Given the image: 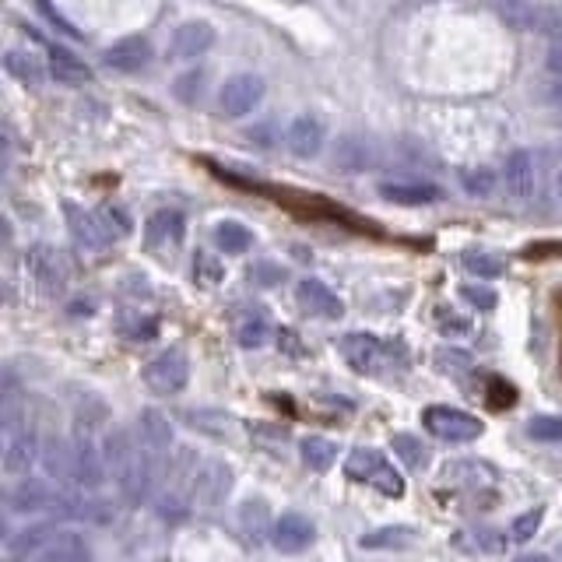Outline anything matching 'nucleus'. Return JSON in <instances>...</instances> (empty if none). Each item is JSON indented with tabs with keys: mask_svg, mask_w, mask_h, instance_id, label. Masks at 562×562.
I'll list each match as a JSON object with an SVG mask.
<instances>
[{
	"mask_svg": "<svg viewBox=\"0 0 562 562\" xmlns=\"http://www.w3.org/2000/svg\"><path fill=\"white\" fill-rule=\"evenodd\" d=\"M260 102H264V78H257V74H236L218 92V109L225 116H246Z\"/></svg>",
	"mask_w": 562,
	"mask_h": 562,
	"instance_id": "obj_8",
	"label": "nucleus"
},
{
	"mask_svg": "<svg viewBox=\"0 0 562 562\" xmlns=\"http://www.w3.org/2000/svg\"><path fill=\"white\" fill-rule=\"evenodd\" d=\"M102 457H106V468H109V475H113V482L123 489L137 471L145 468V461L152 454H148V450L141 447V440L130 436L127 429H109L106 440H102Z\"/></svg>",
	"mask_w": 562,
	"mask_h": 562,
	"instance_id": "obj_2",
	"label": "nucleus"
},
{
	"mask_svg": "<svg viewBox=\"0 0 562 562\" xmlns=\"http://www.w3.org/2000/svg\"><path fill=\"white\" fill-rule=\"evenodd\" d=\"M229 492H232V468L222 461H208L190 478V503L204 506V510L218 506Z\"/></svg>",
	"mask_w": 562,
	"mask_h": 562,
	"instance_id": "obj_9",
	"label": "nucleus"
},
{
	"mask_svg": "<svg viewBox=\"0 0 562 562\" xmlns=\"http://www.w3.org/2000/svg\"><path fill=\"white\" fill-rule=\"evenodd\" d=\"M239 524H243V531L250 534L253 541H260L264 538V531H267V524H274L271 520V506L264 503V499H246L243 506H239Z\"/></svg>",
	"mask_w": 562,
	"mask_h": 562,
	"instance_id": "obj_31",
	"label": "nucleus"
},
{
	"mask_svg": "<svg viewBox=\"0 0 562 562\" xmlns=\"http://www.w3.org/2000/svg\"><path fill=\"white\" fill-rule=\"evenodd\" d=\"M25 267H29L32 281H36L46 296H57V292H64V285H67V260H64V253H60L57 246L36 243L29 253H25Z\"/></svg>",
	"mask_w": 562,
	"mask_h": 562,
	"instance_id": "obj_5",
	"label": "nucleus"
},
{
	"mask_svg": "<svg viewBox=\"0 0 562 562\" xmlns=\"http://www.w3.org/2000/svg\"><path fill=\"white\" fill-rule=\"evenodd\" d=\"M545 102L555 109V113H562V78H552L545 85Z\"/></svg>",
	"mask_w": 562,
	"mask_h": 562,
	"instance_id": "obj_47",
	"label": "nucleus"
},
{
	"mask_svg": "<svg viewBox=\"0 0 562 562\" xmlns=\"http://www.w3.org/2000/svg\"><path fill=\"white\" fill-rule=\"evenodd\" d=\"M71 454H74V485L95 492L102 482H106L109 468H106V457H102V447L88 436V429L85 433H81V429L74 433Z\"/></svg>",
	"mask_w": 562,
	"mask_h": 562,
	"instance_id": "obj_6",
	"label": "nucleus"
},
{
	"mask_svg": "<svg viewBox=\"0 0 562 562\" xmlns=\"http://www.w3.org/2000/svg\"><path fill=\"white\" fill-rule=\"evenodd\" d=\"M411 534L408 531H376V534H362V548H380V545H408Z\"/></svg>",
	"mask_w": 562,
	"mask_h": 562,
	"instance_id": "obj_41",
	"label": "nucleus"
},
{
	"mask_svg": "<svg viewBox=\"0 0 562 562\" xmlns=\"http://www.w3.org/2000/svg\"><path fill=\"white\" fill-rule=\"evenodd\" d=\"M380 468H387V461H383V454H380V450H373V447L352 450V454H348V461H345V471L352 478H359V482H373V478L380 475Z\"/></svg>",
	"mask_w": 562,
	"mask_h": 562,
	"instance_id": "obj_29",
	"label": "nucleus"
},
{
	"mask_svg": "<svg viewBox=\"0 0 562 562\" xmlns=\"http://www.w3.org/2000/svg\"><path fill=\"white\" fill-rule=\"evenodd\" d=\"M183 236H187V222H183V215L173 208L155 211L145 225V239L152 246H180Z\"/></svg>",
	"mask_w": 562,
	"mask_h": 562,
	"instance_id": "obj_22",
	"label": "nucleus"
},
{
	"mask_svg": "<svg viewBox=\"0 0 562 562\" xmlns=\"http://www.w3.org/2000/svg\"><path fill=\"white\" fill-rule=\"evenodd\" d=\"M274 134H278V127H274L271 120H264V123H257V127H250L246 130V141H253V145H260V148H274Z\"/></svg>",
	"mask_w": 562,
	"mask_h": 562,
	"instance_id": "obj_43",
	"label": "nucleus"
},
{
	"mask_svg": "<svg viewBox=\"0 0 562 562\" xmlns=\"http://www.w3.org/2000/svg\"><path fill=\"white\" fill-rule=\"evenodd\" d=\"M123 334H127V338H155V320L152 317L123 320Z\"/></svg>",
	"mask_w": 562,
	"mask_h": 562,
	"instance_id": "obj_44",
	"label": "nucleus"
},
{
	"mask_svg": "<svg viewBox=\"0 0 562 562\" xmlns=\"http://www.w3.org/2000/svg\"><path fill=\"white\" fill-rule=\"evenodd\" d=\"M53 534H57V527H53L50 520H39V524L22 527V531L8 538V555H15V559H32V555L43 552V548L50 545Z\"/></svg>",
	"mask_w": 562,
	"mask_h": 562,
	"instance_id": "obj_24",
	"label": "nucleus"
},
{
	"mask_svg": "<svg viewBox=\"0 0 562 562\" xmlns=\"http://www.w3.org/2000/svg\"><path fill=\"white\" fill-rule=\"evenodd\" d=\"M39 454H43V447H39V440H36V433L29 429V422H25V426H15V429H4L0 464H4L8 475H29V468L39 461Z\"/></svg>",
	"mask_w": 562,
	"mask_h": 562,
	"instance_id": "obj_7",
	"label": "nucleus"
},
{
	"mask_svg": "<svg viewBox=\"0 0 562 562\" xmlns=\"http://www.w3.org/2000/svg\"><path fill=\"white\" fill-rule=\"evenodd\" d=\"M137 440H141V447H145L148 454H155V457L166 454L176 440V429H173V422H169V415H162V411H155V408L141 411V415H137Z\"/></svg>",
	"mask_w": 562,
	"mask_h": 562,
	"instance_id": "obj_15",
	"label": "nucleus"
},
{
	"mask_svg": "<svg viewBox=\"0 0 562 562\" xmlns=\"http://www.w3.org/2000/svg\"><path fill=\"white\" fill-rule=\"evenodd\" d=\"M390 443H394V454L401 457V464L411 471H426L429 461H433V454H429L426 443L418 440V436H411V433H397Z\"/></svg>",
	"mask_w": 562,
	"mask_h": 562,
	"instance_id": "obj_28",
	"label": "nucleus"
},
{
	"mask_svg": "<svg viewBox=\"0 0 562 562\" xmlns=\"http://www.w3.org/2000/svg\"><path fill=\"white\" fill-rule=\"evenodd\" d=\"M39 11H43V15H46V18H50V22H53V25H57V29H64V32H67V36H78V32H74V25H67V22H64V18H60V15H57V11H53V8H50V0H39Z\"/></svg>",
	"mask_w": 562,
	"mask_h": 562,
	"instance_id": "obj_48",
	"label": "nucleus"
},
{
	"mask_svg": "<svg viewBox=\"0 0 562 562\" xmlns=\"http://www.w3.org/2000/svg\"><path fill=\"white\" fill-rule=\"evenodd\" d=\"M215 243L222 253H246L253 246V232L243 222H218L215 225Z\"/></svg>",
	"mask_w": 562,
	"mask_h": 562,
	"instance_id": "obj_32",
	"label": "nucleus"
},
{
	"mask_svg": "<svg viewBox=\"0 0 562 562\" xmlns=\"http://www.w3.org/2000/svg\"><path fill=\"white\" fill-rule=\"evenodd\" d=\"M548 74L562 78V36L552 39V46H548Z\"/></svg>",
	"mask_w": 562,
	"mask_h": 562,
	"instance_id": "obj_46",
	"label": "nucleus"
},
{
	"mask_svg": "<svg viewBox=\"0 0 562 562\" xmlns=\"http://www.w3.org/2000/svg\"><path fill=\"white\" fill-rule=\"evenodd\" d=\"M517 562H555V559H548V555H541V552H527V555H520Z\"/></svg>",
	"mask_w": 562,
	"mask_h": 562,
	"instance_id": "obj_49",
	"label": "nucleus"
},
{
	"mask_svg": "<svg viewBox=\"0 0 562 562\" xmlns=\"http://www.w3.org/2000/svg\"><path fill=\"white\" fill-rule=\"evenodd\" d=\"M264 341H267V324L260 317L239 324V345H243V348H260Z\"/></svg>",
	"mask_w": 562,
	"mask_h": 562,
	"instance_id": "obj_40",
	"label": "nucleus"
},
{
	"mask_svg": "<svg viewBox=\"0 0 562 562\" xmlns=\"http://www.w3.org/2000/svg\"><path fill=\"white\" fill-rule=\"evenodd\" d=\"M285 145L296 159H317L320 148H324V123L310 113L296 116L285 130Z\"/></svg>",
	"mask_w": 562,
	"mask_h": 562,
	"instance_id": "obj_14",
	"label": "nucleus"
},
{
	"mask_svg": "<svg viewBox=\"0 0 562 562\" xmlns=\"http://www.w3.org/2000/svg\"><path fill=\"white\" fill-rule=\"evenodd\" d=\"M102 215H106L109 229L116 232V239H120V236H127V232H130V218L123 215L120 208H102Z\"/></svg>",
	"mask_w": 562,
	"mask_h": 562,
	"instance_id": "obj_45",
	"label": "nucleus"
},
{
	"mask_svg": "<svg viewBox=\"0 0 562 562\" xmlns=\"http://www.w3.org/2000/svg\"><path fill=\"white\" fill-rule=\"evenodd\" d=\"M380 197L390 204H401V208H426L443 197V190L436 183H418V180H394L380 183Z\"/></svg>",
	"mask_w": 562,
	"mask_h": 562,
	"instance_id": "obj_19",
	"label": "nucleus"
},
{
	"mask_svg": "<svg viewBox=\"0 0 562 562\" xmlns=\"http://www.w3.org/2000/svg\"><path fill=\"white\" fill-rule=\"evenodd\" d=\"M296 299H299V306H303V313H310V317H320V320H338L341 313H345V303H341V299L334 296L331 289H327L324 281H317V278L299 281Z\"/></svg>",
	"mask_w": 562,
	"mask_h": 562,
	"instance_id": "obj_16",
	"label": "nucleus"
},
{
	"mask_svg": "<svg viewBox=\"0 0 562 562\" xmlns=\"http://www.w3.org/2000/svg\"><path fill=\"white\" fill-rule=\"evenodd\" d=\"M74 496H60L53 492L46 482H36V478H25L15 489L8 492V510L18 513V517H32V513H60V517H78V506L71 503Z\"/></svg>",
	"mask_w": 562,
	"mask_h": 562,
	"instance_id": "obj_1",
	"label": "nucleus"
},
{
	"mask_svg": "<svg viewBox=\"0 0 562 562\" xmlns=\"http://www.w3.org/2000/svg\"><path fill=\"white\" fill-rule=\"evenodd\" d=\"M541 517H545V510H531V513H520V517L513 520V527H510V538H513V541H527V538H531L534 531H538Z\"/></svg>",
	"mask_w": 562,
	"mask_h": 562,
	"instance_id": "obj_39",
	"label": "nucleus"
},
{
	"mask_svg": "<svg viewBox=\"0 0 562 562\" xmlns=\"http://www.w3.org/2000/svg\"><path fill=\"white\" fill-rule=\"evenodd\" d=\"M102 64L109 71H120V74H134V71H145L152 64V39L148 36H127L120 43H113L106 53H102Z\"/></svg>",
	"mask_w": 562,
	"mask_h": 562,
	"instance_id": "obj_11",
	"label": "nucleus"
},
{
	"mask_svg": "<svg viewBox=\"0 0 562 562\" xmlns=\"http://www.w3.org/2000/svg\"><path fill=\"white\" fill-rule=\"evenodd\" d=\"M50 74L60 85H71V88H81L92 81V67L60 43H50Z\"/></svg>",
	"mask_w": 562,
	"mask_h": 562,
	"instance_id": "obj_21",
	"label": "nucleus"
},
{
	"mask_svg": "<svg viewBox=\"0 0 562 562\" xmlns=\"http://www.w3.org/2000/svg\"><path fill=\"white\" fill-rule=\"evenodd\" d=\"M64 211H67V225H71L74 239H78L85 250H106L116 239V232L109 229L102 211H85L81 204H67Z\"/></svg>",
	"mask_w": 562,
	"mask_h": 562,
	"instance_id": "obj_10",
	"label": "nucleus"
},
{
	"mask_svg": "<svg viewBox=\"0 0 562 562\" xmlns=\"http://www.w3.org/2000/svg\"><path fill=\"white\" fill-rule=\"evenodd\" d=\"M461 187L468 190L471 197H489L492 187H496V176H492V169H485V166L464 169V173H461Z\"/></svg>",
	"mask_w": 562,
	"mask_h": 562,
	"instance_id": "obj_33",
	"label": "nucleus"
},
{
	"mask_svg": "<svg viewBox=\"0 0 562 562\" xmlns=\"http://www.w3.org/2000/svg\"><path fill=\"white\" fill-rule=\"evenodd\" d=\"M4 71H8L15 81H22V85H29V88H39L46 78L43 60H39L32 50H18V46L4 53Z\"/></svg>",
	"mask_w": 562,
	"mask_h": 562,
	"instance_id": "obj_26",
	"label": "nucleus"
},
{
	"mask_svg": "<svg viewBox=\"0 0 562 562\" xmlns=\"http://www.w3.org/2000/svg\"><path fill=\"white\" fill-rule=\"evenodd\" d=\"M461 296L468 299L471 306H478V310H492V306H496V292L482 289V285H464Z\"/></svg>",
	"mask_w": 562,
	"mask_h": 562,
	"instance_id": "obj_42",
	"label": "nucleus"
},
{
	"mask_svg": "<svg viewBox=\"0 0 562 562\" xmlns=\"http://www.w3.org/2000/svg\"><path fill=\"white\" fill-rule=\"evenodd\" d=\"M299 457L306 461V468L327 471L334 464V457H338V447L331 440H324V436H306V440H299Z\"/></svg>",
	"mask_w": 562,
	"mask_h": 562,
	"instance_id": "obj_30",
	"label": "nucleus"
},
{
	"mask_svg": "<svg viewBox=\"0 0 562 562\" xmlns=\"http://www.w3.org/2000/svg\"><path fill=\"white\" fill-rule=\"evenodd\" d=\"M25 562H92V548H88V541L81 534L57 531L43 552H36Z\"/></svg>",
	"mask_w": 562,
	"mask_h": 562,
	"instance_id": "obj_20",
	"label": "nucleus"
},
{
	"mask_svg": "<svg viewBox=\"0 0 562 562\" xmlns=\"http://www.w3.org/2000/svg\"><path fill=\"white\" fill-rule=\"evenodd\" d=\"M215 46V29L208 22H183L180 29L173 32V43H169V53L176 60H197Z\"/></svg>",
	"mask_w": 562,
	"mask_h": 562,
	"instance_id": "obj_18",
	"label": "nucleus"
},
{
	"mask_svg": "<svg viewBox=\"0 0 562 562\" xmlns=\"http://www.w3.org/2000/svg\"><path fill=\"white\" fill-rule=\"evenodd\" d=\"M503 183L513 201H531L534 197V190H538V166H534V155L527 152V148H517V152L506 159Z\"/></svg>",
	"mask_w": 562,
	"mask_h": 562,
	"instance_id": "obj_12",
	"label": "nucleus"
},
{
	"mask_svg": "<svg viewBox=\"0 0 562 562\" xmlns=\"http://www.w3.org/2000/svg\"><path fill=\"white\" fill-rule=\"evenodd\" d=\"M334 166L348 169V173H362V169L373 166V148H369L366 137H341L338 148H334Z\"/></svg>",
	"mask_w": 562,
	"mask_h": 562,
	"instance_id": "obj_27",
	"label": "nucleus"
},
{
	"mask_svg": "<svg viewBox=\"0 0 562 562\" xmlns=\"http://www.w3.org/2000/svg\"><path fill=\"white\" fill-rule=\"evenodd\" d=\"M555 194H559V204H562V173H555Z\"/></svg>",
	"mask_w": 562,
	"mask_h": 562,
	"instance_id": "obj_50",
	"label": "nucleus"
},
{
	"mask_svg": "<svg viewBox=\"0 0 562 562\" xmlns=\"http://www.w3.org/2000/svg\"><path fill=\"white\" fill-rule=\"evenodd\" d=\"M527 433H531L534 440H541V443H562V418L534 415L531 422H527Z\"/></svg>",
	"mask_w": 562,
	"mask_h": 562,
	"instance_id": "obj_34",
	"label": "nucleus"
},
{
	"mask_svg": "<svg viewBox=\"0 0 562 562\" xmlns=\"http://www.w3.org/2000/svg\"><path fill=\"white\" fill-rule=\"evenodd\" d=\"M313 538H317V527H313L310 517H303V513H281L271 524V541L281 552H303Z\"/></svg>",
	"mask_w": 562,
	"mask_h": 562,
	"instance_id": "obj_17",
	"label": "nucleus"
},
{
	"mask_svg": "<svg viewBox=\"0 0 562 562\" xmlns=\"http://www.w3.org/2000/svg\"><path fill=\"white\" fill-rule=\"evenodd\" d=\"M464 267H468L471 274H478V278H499V274L506 271L503 260L489 257V253H468V257H464Z\"/></svg>",
	"mask_w": 562,
	"mask_h": 562,
	"instance_id": "obj_36",
	"label": "nucleus"
},
{
	"mask_svg": "<svg viewBox=\"0 0 562 562\" xmlns=\"http://www.w3.org/2000/svg\"><path fill=\"white\" fill-rule=\"evenodd\" d=\"M39 461H43V468H46V475H50V478H57V482H74L71 440H64V436H46Z\"/></svg>",
	"mask_w": 562,
	"mask_h": 562,
	"instance_id": "obj_23",
	"label": "nucleus"
},
{
	"mask_svg": "<svg viewBox=\"0 0 562 562\" xmlns=\"http://www.w3.org/2000/svg\"><path fill=\"white\" fill-rule=\"evenodd\" d=\"M194 278L201 281V285H218V281L225 278L222 260H215L211 253H197L194 257Z\"/></svg>",
	"mask_w": 562,
	"mask_h": 562,
	"instance_id": "obj_37",
	"label": "nucleus"
},
{
	"mask_svg": "<svg viewBox=\"0 0 562 562\" xmlns=\"http://www.w3.org/2000/svg\"><path fill=\"white\" fill-rule=\"evenodd\" d=\"M369 485H376V489H380L383 496H390V499H401L404 496V478L397 475L390 464H387V468H380V475H376Z\"/></svg>",
	"mask_w": 562,
	"mask_h": 562,
	"instance_id": "obj_38",
	"label": "nucleus"
},
{
	"mask_svg": "<svg viewBox=\"0 0 562 562\" xmlns=\"http://www.w3.org/2000/svg\"><path fill=\"white\" fill-rule=\"evenodd\" d=\"M489 4L499 15V22H506L513 32H538V4H531V0H489Z\"/></svg>",
	"mask_w": 562,
	"mask_h": 562,
	"instance_id": "obj_25",
	"label": "nucleus"
},
{
	"mask_svg": "<svg viewBox=\"0 0 562 562\" xmlns=\"http://www.w3.org/2000/svg\"><path fill=\"white\" fill-rule=\"evenodd\" d=\"M141 380H145V387L152 390V394H159V397L180 394V390L187 387V380H190L187 355H183L180 348H169V352L155 355V359L145 366V373H141Z\"/></svg>",
	"mask_w": 562,
	"mask_h": 562,
	"instance_id": "obj_3",
	"label": "nucleus"
},
{
	"mask_svg": "<svg viewBox=\"0 0 562 562\" xmlns=\"http://www.w3.org/2000/svg\"><path fill=\"white\" fill-rule=\"evenodd\" d=\"M201 88H204V71H187V74H180V78L173 81L176 99L187 102V106L201 102Z\"/></svg>",
	"mask_w": 562,
	"mask_h": 562,
	"instance_id": "obj_35",
	"label": "nucleus"
},
{
	"mask_svg": "<svg viewBox=\"0 0 562 562\" xmlns=\"http://www.w3.org/2000/svg\"><path fill=\"white\" fill-rule=\"evenodd\" d=\"M422 422H426V429L436 440H447V443L478 440L485 429L475 415H468V411H461V408H447V404H433V408L422 415Z\"/></svg>",
	"mask_w": 562,
	"mask_h": 562,
	"instance_id": "obj_4",
	"label": "nucleus"
},
{
	"mask_svg": "<svg viewBox=\"0 0 562 562\" xmlns=\"http://www.w3.org/2000/svg\"><path fill=\"white\" fill-rule=\"evenodd\" d=\"M338 348L348 359V366L359 369V373H373V369H380V362H383V341L376 338V334L352 331L338 341Z\"/></svg>",
	"mask_w": 562,
	"mask_h": 562,
	"instance_id": "obj_13",
	"label": "nucleus"
}]
</instances>
